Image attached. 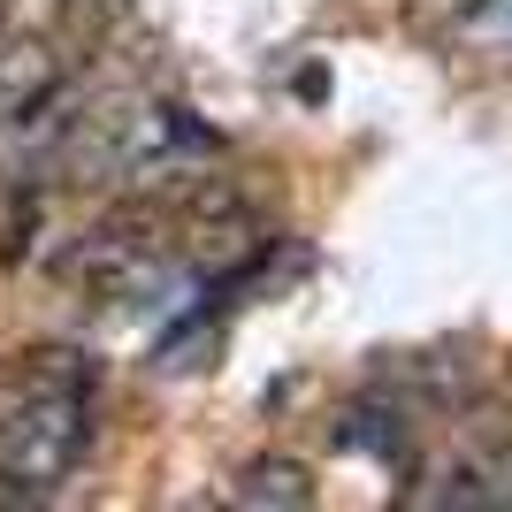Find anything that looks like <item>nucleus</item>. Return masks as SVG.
I'll return each instance as SVG.
<instances>
[{
  "mask_svg": "<svg viewBox=\"0 0 512 512\" xmlns=\"http://www.w3.org/2000/svg\"><path fill=\"white\" fill-rule=\"evenodd\" d=\"M169 268H176V207L169 199H123V207H107L62 253V276L100 306H130L146 291H161Z\"/></svg>",
  "mask_w": 512,
  "mask_h": 512,
  "instance_id": "1",
  "label": "nucleus"
},
{
  "mask_svg": "<svg viewBox=\"0 0 512 512\" xmlns=\"http://www.w3.org/2000/svg\"><path fill=\"white\" fill-rule=\"evenodd\" d=\"M230 497L237 505H260V512H299V505H314V467L291 459V451H260V459L237 467Z\"/></svg>",
  "mask_w": 512,
  "mask_h": 512,
  "instance_id": "2",
  "label": "nucleus"
},
{
  "mask_svg": "<svg viewBox=\"0 0 512 512\" xmlns=\"http://www.w3.org/2000/svg\"><path fill=\"white\" fill-rule=\"evenodd\" d=\"M16 398H23V375H16V367H8V375H0V421L16 413Z\"/></svg>",
  "mask_w": 512,
  "mask_h": 512,
  "instance_id": "3",
  "label": "nucleus"
}]
</instances>
